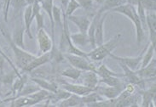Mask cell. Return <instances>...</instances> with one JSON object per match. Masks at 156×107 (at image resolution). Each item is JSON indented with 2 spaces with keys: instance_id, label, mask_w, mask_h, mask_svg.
<instances>
[{
  "instance_id": "cell-1",
  "label": "cell",
  "mask_w": 156,
  "mask_h": 107,
  "mask_svg": "<svg viewBox=\"0 0 156 107\" xmlns=\"http://www.w3.org/2000/svg\"><path fill=\"white\" fill-rule=\"evenodd\" d=\"M1 29V32L4 36L5 39L8 41L9 46L12 49L13 53H14V58H15V63H16V66L18 69H21V71L25 67L26 65L29 64L32 60H34L36 56L31 54L29 52L26 51L24 48H21V47L17 46L16 43L13 42L12 38L9 36L8 32L4 30L3 27L0 28Z\"/></svg>"
},
{
  "instance_id": "cell-2",
  "label": "cell",
  "mask_w": 156,
  "mask_h": 107,
  "mask_svg": "<svg viewBox=\"0 0 156 107\" xmlns=\"http://www.w3.org/2000/svg\"><path fill=\"white\" fill-rule=\"evenodd\" d=\"M120 38H121V34L120 33L116 34L113 38L110 39L107 43H103L101 45L97 46L91 51L87 53V58L89 60H94V61H100L105 59L107 56H109L110 54L118 47Z\"/></svg>"
},
{
  "instance_id": "cell-3",
  "label": "cell",
  "mask_w": 156,
  "mask_h": 107,
  "mask_svg": "<svg viewBox=\"0 0 156 107\" xmlns=\"http://www.w3.org/2000/svg\"><path fill=\"white\" fill-rule=\"evenodd\" d=\"M64 58L68 60V63L71 65L72 66L75 67L77 69H80L81 71H93L96 72L97 67L95 65L89 61L88 58H85L83 56L75 55L72 54L68 53H63Z\"/></svg>"
},
{
  "instance_id": "cell-4",
  "label": "cell",
  "mask_w": 156,
  "mask_h": 107,
  "mask_svg": "<svg viewBox=\"0 0 156 107\" xmlns=\"http://www.w3.org/2000/svg\"><path fill=\"white\" fill-rule=\"evenodd\" d=\"M147 46H146V48H147ZM146 48L141 52L139 55L136 56V57H121V56L115 55L113 53H111L109 56L115 60H117L118 62H121L124 65H126L127 67H129L132 71H136L137 69H139L141 61H142L143 55H144V53L145 51V49H146Z\"/></svg>"
},
{
  "instance_id": "cell-5",
  "label": "cell",
  "mask_w": 156,
  "mask_h": 107,
  "mask_svg": "<svg viewBox=\"0 0 156 107\" xmlns=\"http://www.w3.org/2000/svg\"><path fill=\"white\" fill-rule=\"evenodd\" d=\"M37 41H38L39 52L41 54H45L50 52L53 48L54 42L44 28L38 31Z\"/></svg>"
},
{
  "instance_id": "cell-6",
  "label": "cell",
  "mask_w": 156,
  "mask_h": 107,
  "mask_svg": "<svg viewBox=\"0 0 156 107\" xmlns=\"http://www.w3.org/2000/svg\"><path fill=\"white\" fill-rule=\"evenodd\" d=\"M51 60H52V56H51V51L45 54H42L40 56H38V57L36 56L29 64L26 65L25 67L21 70V72L22 73H30L35 69L39 68L47 63H49Z\"/></svg>"
},
{
  "instance_id": "cell-7",
  "label": "cell",
  "mask_w": 156,
  "mask_h": 107,
  "mask_svg": "<svg viewBox=\"0 0 156 107\" xmlns=\"http://www.w3.org/2000/svg\"><path fill=\"white\" fill-rule=\"evenodd\" d=\"M119 65L124 71V77H126L129 83H131L133 85L137 86L141 89H144L145 87V80L136 74V71H132L129 67H127L126 65H124L121 62H119Z\"/></svg>"
},
{
  "instance_id": "cell-8",
  "label": "cell",
  "mask_w": 156,
  "mask_h": 107,
  "mask_svg": "<svg viewBox=\"0 0 156 107\" xmlns=\"http://www.w3.org/2000/svg\"><path fill=\"white\" fill-rule=\"evenodd\" d=\"M25 26L20 19H18L15 25V29L13 31L12 40L17 46L25 49L24 45V33H25Z\"/></svg>"
},
{
  "instance_id": "cell-9",
  "label": "cell",
  "mask_w": 156,
  "mask_h": 107,
  "mask_svg": "<svg viewBox=\"0 0 156 107\" xmlns=\"http://www.w3.org/2000/svg\"><path fill=\"white\" fill-rule=\"evenodd\" d=\"M146 26L149 30V41L150 44L155 46L156 42V13L150 11L146 14Z\"/></svg>"
},
{
  "instance_id": "cell-10",
  "label": "cell",
  "mask_w": 156,
  "mask_h": 107,
  "mask_svg": "<svg viewBox=\"0 0 156 107\" xmlns=\"http://www.w3.org/2000/svg\"><path fill=\"white\" fill-rule=\"evenodd\" d=\"M62 89L67 90L71 94H76L79 96H84V95H86V94H90V92L94 91V89H90L83 84H73V83H68V82L62 83Z\"/></svg>"
},
{
  "instance_id": "cell-11",
  "label": "cell",
  "mask_w": 156,
  "mask_h": 107,
  "mask_svg": "<svg viewBox=\"0 0 156 107\" xmlns=\"http://www.w3.org/2000/svg\"><path fill=\"white\" fill-rule=\"evenodd\" d=\"M94 90L100 95H101L102 97H105L108 99H115L116 97H118L119 94H120L124 89L118 88V87H111V86L106 85V87L97 86Z\"/></svg>"
},
{
  "instance_id": "cell-12",
  "label": "cell",
  "mask_w": 156,
  "mask_h": 107,
  "mask_svg": "<svg viewBox=\"0 0 156 107\" xmlns=\"http://www.w3.org/2000/svg\"><path fill=\"white\" fill-rule=\"evenodd\" d=\"M136 74L143 79H154L156 73V63L155 59L153 58L152 60L149 62L144 68H139L136 71Z\"/></svg>"
},
{
  "instance_id": "cell-13",
  "label": "cell",
  "mask_w": 156,
  "mask_h": 107,
  "mask_svg": "<svg viewBox=\"0 0 156 107\" xmlns=\"http://www.w3.org/2000/svg\"><path fill=\"white\" fill-rule=\"evenodd\" d=\"M80 77H82L83 85L92 89H95V88L99 83V77L93 71H84V72H82Z\"/></svg>"
},
{
  "instance_id": "cell-14",
  "label": "cell",
  "mask_w": 156,
  "mask_h": 107,
  "mask_svg": "<svg viewBox=\"0 0 156 107\" xmlns=\"http://www.w3.org/2000/svg\"><path fill=\"white\" fill-rule=\"evenodd\" d=\"M54 0H36V2L39 3L41 6V9H43L48 15L50 18L51 26V34H52V40L55 37V22L52 15V9H53V5H54Z\"/></svg>"
},
{
  "instance_id": "cell-15",
  "label": "cell",
  "mask_w": 156,
  "mask_h": 107,
  "mask_svg": "<svg viewBox=\"0 0 156 107\" xmlns=\"http://www.w3.org/2000/svg\"><path fill=\"white\" fill-rule=\"evenodd\" d=\"M108 12H105L101 15L99 22L97 23L95 31V43L96 47L104 43V22Z\"/></svg>"
},
{
  "instance_id": "cell-16",
  "label": "cell",
  "mask_w": 156,
  "mask_h": 107,
  "mask_svg": "<svg viewBox=\"0 0 156 107\" xmlns=\"http://www.w3.org/2000/svg\"><path fill=\"white\" fill-rule=\"evenodd\" d=\"M68 21L73 22V24H75L80 32H84L87 33L89 26L90 24V21L87 16H81V15H70L67 16Z\"/></svg>"
},
{
  "instance_id": "cell-17",
  "label": "cell",
  "mask_w": 156,
  "mask_h": 107,
  "mask_svg": "<svg viewBox=\"0 0 156 107\" xmlns=\"http://www.w3.org/2000/svg\"><path fill=\"white\" fill-rule=\"evenodd\" d=\"M34 20L33 17V5H27L23 10V23L25 26V32L30 39L34 38L31 32L32 22Z\"/></svg>"
},
{
  "instance_id": "cell-18",
  "label": "cell",
  "mask_w": 156,
  "mask_h": 107,
  "mask_svg": "<svg viewBox=\"0 0 156 107\" xmlns=\"http://www.w3.org/2000/svg\"><path fill=\"white\" fill-rule=\"evenodd\" d=\"M111 11L113 12H116V13H119L121 15H124L125 16H126L129 20H131V22L133 21V18L135 16L136 13V9L135 6L130 5V4H123V5H119L118 7L113 9Z\"/></svg>"
},
{
  "instance_id": "cell-19",
  "label": "cell",
  "mask_w": 156,
  "mask_h": 107,
  "mask_svg": "<svg viewBox=\"0 0 156 107\" xmlns=\"http://www.w3.org/2000/svg\"><path fill=\"white\" fill-rule=\"evenodd\" d=\"M101 15L102 14L98 13L97 12L96 15H94L92 21L90 22V24L89 26L88 31H87V35H88L89 41H90V46L92 47V48H96V43H95V31H96V27H97V25L100 18H101Z\"/></svg>"
},
{
  "instance_id": "cell-20",
  "label": "cell",
  "mask_w": 156,
  "mask_h": 107,
  "mask_svg": "<svg viewBox=\"0 0 156 107\" xmlns=\"http://www.w3.org/2000/svg\"><path fill=\"white\" fill-rule=\"evenodd\" d=\"M31 80L33 82L36 83L43 89L48 90L51 93H55L58 90V87L55 82L51 81H47L44 78H40V77H32Z\"/></svg>"
},
{
  "instance_id": "cell-21",
  "label": "cell",
  "mask_w": 156,
  "mask_h": 107,
  "mask_svg": "<svg viewBox=\"0 0 156 107\" xmlns=\"http://www.w3.org/2000/svg\"><path fill=\"white\" fill-rule=\"evenodd\" d=\"M27 79H28V77L27 75V73H22L20 77H17L16 78V80L13 82L12 86H11V91H10V94H12V97L10 98H13L16 95L21 89L22 88L24 87L27 82Z\"/></svg>"
},
{
  "instance_id": "cell-22",
  "label": "cell",
  "mask_w": 156,
  "mask_h": 107,
  "mask_svg": "<svg viewBox=\"0 0 156 107\" xmlns=\"http://www.w3.org/2000/svg\"><path fill=\"white\" fill-rule=\"evenodd\" d=\"M156 90L155 84H153L148 90H144L143 92V106L148 107L151 105L152 102H155Z\"/></svg>"
},
{
  "instance_id": "cell-23",
  "label": "cell",
  "mask_w": 156,
  "mask_h": 107,
  "mask_svg": "<svg viewBox=\"0 0 156 107\" xmlns=\"http://www.w3.org/2000/svg\"><path fill=\"white\" fill-rule=\"evenodd\" d=\"M70 38H71L72 43L78 48L85 47L90 43L88 35L84 32H80L78 33L70 34Z\"/></svg>"
},
{
  "instance_id": "cell-24",
  "label": "cell",
  "mask_w": 156,
  "mask_h": 107,
  "mask_svg": "<svg viewBox=\"0 0 156 107\" xmlns=\"http://www.w3.org/2000/svg\"><path fill=\"white\" fill-rule=\"evenodd\" d=\"M81 105H84V103L82 102V99H81V96L73 94H71L68 98L60 101V106L70 107L81 106Z\"/></svg>"
},
{
  "instance_id": "cell-25",
  "label": "cell",
  "mask_w": 156,
  "mask_h": 107,
  "mask_svg": "<svg viewBox=\"0 0 156 107\" xmlns=\"http://www.w3.org/2000/svg\"><path fill=\"white\" fill-rule=\"evenodd\" d=\"M154 52H155V46H154L152 44L148 43V46L146 48L145 51L143 55V59L141 61V65H140L139 68H144L147 65L149 64V62L152 60L154 55Z\"/></svg>"
},
{
  "instance_id": "cell-26",
  "label": "cell",
  "mask_w": 156,
  "mask_h": 107,
  "mask_svg": "<svg viewBox=\"0 0 156 107\" xmlns=\"http://www.w3.org/2000/svg\"><path fill=\"white\" fill-rule=\"evenodd\" d=\"M123 4H124L123 0H104V2L102 3V5L97 12L101 14L109 12L113 9L123 5Z\"/></svg>"
},
{
  "instance_id": "cell-27",
  "label": "cell",
  "mask_w": 156,
  "mask_h": 107,
  "mask_svg": "<svg viewBox=\"0 0 156 107\" xmlns=\"http://www.w3.org/2000/svg\"><path fill=\"white\" fill-rule=\"evenodd\" d=\"M96 73L97 74V76L101 77V78H104V77H124V74H119V73L114 72H113L112 70H110V69L104 64L101 65L98 68H97V70H96Z\"/></svg>"
},
{
  "instance_id": "cell-28",
  "label": "cell",
  "mask_w": 156,
  "mask_h": 107,
  "mask_svg": "<svg viewBox=\"0 0 156 107\" xmlns=\"http://www.w3.org/2000/svg\"><path fill=\"white\" fill-rule=\"evenodd\" d=\"M51 94H52V93H51V92H49L48 90L41 89L38 90L37 92L34 93V94L28 95V97H30V98L34 100V103H35V105H37L38 103L44 101V100L49 99L50 97H51Z\"/></svg>"
},
{
  "instance_id": "cell-29",
  "label": "cell",
  "mask_w": 156,
  "mask_h": 107,
  "mask_svg": "<svg viewBox=\"0 0 156 107\" xmlns=\"http://www.w3.org/2000/svg\"><path fill=\"white\" fill-rule=\"evenodd\" d=\"M99 82H101L107 86H111V87H118L124 89H125V84L121 80L120 77H108L104 78H101L99 80Z\"/></svg>"
},
{
  "instance_id": "cell-30",
  "label": "cell",
  "mask_w": 156,
  "mask_h": 107,
  "mask_svg": "<svg viewBox=\"0 0 156 107\" xmlns=\"http://www.w3.org/2000/svg\"><path fill=\"white\" fill-rule=\"evenodd\" d=\"M35 103L32 99L28 96H21L11 100V106L22 107V106H32L34 105Z\"/></svg>"
},
{
  "instance_id": "cell-31",
  "label": "cell",
  "mask_w": 156,
  "mask_h": 107,
  "mask_svg": "<svg viewBox=\"0 0 156 107\" xmlns=\"http://www.w3.org/2000/svg\"><path fill=\"white\" fill-rule=\"evenodd\" d=\"M81 99H82V102L84 103V105H90L92 103L97 102V101H100V100H103L104 99L103 97L98 94L97 92H96L95 90L90 92V94L84 95V96H81Z\"/></svg>"
},
{
  "instance_id": "cell-32",
  "label": "cell",
  "mask_w": 156,
  "mask_h": 107,
  "mask_svg": "<svg viewBox=\"0 0 156 107\" xmlns=\"http://www.w3.org/2000/svg\"><path fill=\"white\" fill-rule=\"evenodd\" d=\"M83 72V71H81L80 69H77L73 66H70L68 68L65 69L63 72H62V76L65 77H68V78H71L73 80H79L80 78V76Z\"/></svg>"
},
{
  "instance_id": "cell-33",
  "label": "cell",
  "mask_w": 156,
  "mask_h": 107,
  "mask_svg": "<svg viewBox=\"0 0 156 107\" xmlns=\"http://www.w3.org/2000/svg\"><path fill=\"white\" fill-rule=\"evenodd\" d=\"M18 77L16 72L12 70L11 72L8 73H2L0 74V82H2L3 85L9 86L11 88L13 82L16 80V78Z\"/></svg>"
},
{
  "instance_id": "cell-34",
  "label": "cell",
  "mask_w": 156,
  "mask_h": 107,
  "mask_svg": "<svg viewBox=\"0 0 156 107\" xmlns=\"http://www.w3.org/2000/svg\"><path fill=\"white\" fill-rule=\"evenodd\" d=\"M10 5H12L13 10L16 15L21 13L22 9H24L27 6L25 0H11Z\"/></svg>"
},
{
  "instance_id": "cell-35",
  "label": "cell",
  "mask_w": 156,
  "mask_h": 107,
  "mask_svg": "<svg viewBox=\"0 0 156 107\" xmlns=\"http://www.w3.org/2000/svg\"><path fill=\"white\" fill-rule=\"evenodd\" d=\"M62 10L60 9L58 6L56 5H53V9H52V15H53V19L55 24L57 26H59L61 28L62 27Z\"/></svg>"
},
{
  "instance_id": "cell-36",
  "label": "cell",
  "mask_w": 156,
  "mask_h": 107,
  "mask_svg": "<svg viewBox=\"0 0 156 107\" xmlns=\"http://www.w3.org/2000/svg\"><path fill=\"white\" fill-rule=\"evenodd\" d=\"M80 5H79V3L77 2L76 0H69L67 7H66V9L64 10V12H65V15L67 16H70V15H72L75 10L80 9Z\"/></svg>"
},
{
  "instance_id": "cell-37",
  "label": "cell",
  "mask_w": 156,
  "mask_h": 107,
  "mask_svg": "<svg viewBox=\"0 0 156 107\" xmlns=\"http://www.w3.org/2000/svg\"><path fill=\"white\" fill-rule=\"evenodd\" d=\"M140 3L146 10V12L155 11L156 0H140Z\"/></svg>"
},
{
  "instance_id": "cell-38",
  "label": "cell",
  "mask_w": 156,
  "mask_h": 107,
  "mask_svg": "<svg viewBox=\"0 0 156 107\" xmlns=\"http://www.w3.org/2000/svg\"><path fill=\"white\" fill-rule=\"evenodd\" d=\"M0 55L3 56L4 59H5V60H6V61L8 62L9 65L11 66L12 70H14V71L16 72V73L17 74V76H18V77H20V76L21 75V73L19 72V70H18V68H17L16 66V65L13 63L12 60H10V59H9V58L8 57V55H6V54H5L4 51H3V49L1 48V47H0Z\"/></svg>"
},
{
  "instance_id": "cell-39",
  "label": "cell",
  "mask_w": 156,
  "mask_h": 107,
  "mask_svg": "<svg viewBox=\"0 0 156 107\" xmlns=\"http://www.w3.org/2000/svg\"><path fill=\"white\" fill-rule=\"evenodd\" d=\"M80 5V8L84 10H90L93 8V0H76Z\"/></svg>"
},
{
  "instance_id": "cell-40",
  "label": "cell",
  "mask_w": 156,
  "mask_h": 107,
  "mask_svg": "<svg viewBox=\"0 0 156 107\" xmlns=\"http://www.w3.org/2000/svg\"><path fill=\"white\" fill-rule=\"evenodd\" d=\"M36 20V23H37V30H40L44 28V15L43 14L41 13V11L38 13L36 15H35V18Z\"/></svg>"
},
{
  "instance_id": "cell-41",
  "label": "cell",
  "mask_w": 156,
  "mask_h": 107,
  "mask_svg": "<svg viewBox=\"0 0 156 107\" xmlns=\"http://www.w3.org/2000/svg\"><path fill=\"white\" fill-rule=\"evenodd\" d=\"M10 2H11V0H4L3 11H4V19L5 22H8L9 9V6H10Z\"/></svg>"
},
{
  "instance_id": "cell-42",
  "label": "cell",
  "mask_w": 156,
  "mask_h": 107,
  "mask_svg": "<svg viewBox=\"0 0 156 107\" xmlns=\"http://www.w3.org/2000/svg\"><path fill=\"white\" fill-rule=\"evenodd\" d=\"M5 61H6L5 59L0 55V74L4 73V65Z\"/></svg>"
},
{
  "instance_id": "cell-43",
  "label": "cell",
  "mask_w": 156,
  "mask_h": 107,
  "mask_svg": "<svg viewBox=\"0 0 156 107\" xmlns=\"http://www.w3.org/2000/svg\"><path fill=\"white\" fill-rule=\"evenodd\" d=\"M68 1L69 0H61V3H62V9L63 10H65L66 9V7H67V5L68 4Z\"/></svg>"
},
{
  "instance_id": "cell-44",
  "label": "cell",
  "mask_w": 156,
  "mask_h": 107,
  "mask_svg": "<svg viewBox=\"0 0 156 107\" xmlns=\"http://www.w3.org/2000/svg\"><path fill=\"white\" fill-rule=\"evenodd\" d=\"M127 2H128V4H130V5L135 6V5H136V4H137L138 0H127Z\"/></svg>"
},
{
  "instance_id": "cell-45",
  "label": "cell",
  "mask_w": 156,
  "mask_h": 107,
  "mask_svg": "<svg viewBox=\"0 0 156 107\" xmlns=\"http://www.w3.org/2000/svg\"><path fill=\"white\" fill-rule=\"evenodd\" d=\"M27 5H33L36 2V0H25Z\"/></svg>"
},
{
  "instance_id": "cell-46",
  "label": "cell",
  "mask_w": 156,
  "mask_h": 107,
  "mask_svg": "<svg viewBox=\"0 0 156 107\" xmlns=\"http://www.w3.org/2000/svg\"><path fill=\"white\" fill-rule=\"evenodd\" d=\"M94 1L97 3V5H102V3L104 2V0H94Z\"/></svg>"
},
{
  "instance_id": "cell-47",
  "label": "cell",
  "mask_w": 156,
  "mask_h": 107,
  "mask_svg": "<svg viewBox=\"0 0 156 107\" xmlns=\"http://www.w3.org/2000/svg\"><path fill=\"white\" fill-rule=\"evenodd\" d=\"M2 86H3V84H2V82H0V96L2 95Z\"/></svg>"
},
{
  "instance_id": "cell-48",
  "label": "cell",
  "mask_w": 156,
  "mask_h": 107,
  "mask_svg": "<svg viewBox=\"0 0 156 107\" xmlns=\"http://www.w3.org/2000/svg\"><path fill=\"white\" fill-rule=\"evenodd\" d=\"M1 8H2V5H1V1H0V9H1Z\"/></svg>"
}]
</instances>
